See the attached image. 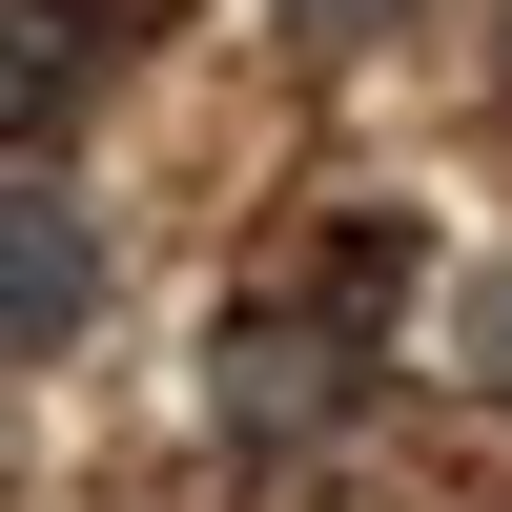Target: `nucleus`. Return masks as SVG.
<instances>
[{
	"instance_id": "nucleus-1",
	"label": "nucleus",
	"mask_w": 512,
	"mask_h": 512,
	"mask_svg": "<svg viewBox=\"0 0 512 512\" xmlns=\"http://www.w3.org/2000/svg\"><path fill=\"white\" fill-rule=\"evenodd\" d=\"M349 410H369V328H349V308L246 287V308L205 328V431H226V451H328Z\"/></svg>"
},
{
	"instance_id": "nucleus-2",
	"label": "nucleus",
	"mask_w": 512,
	"mask_h": 512,
	"mask_svg": "<svg viewBox=\"0 0 512 512\" xmlns=\"http://www.w3.org/2000/svg\"><path fill=\"white\" fill-rule=\"evenodd\" d=\"M103 328V205L82 185H41V164H0V349H82Z\"/></svg>"
},
{
	"instance_id": "nucleus-3",
	"label": "nucleus",
	"mask_w": 512,
	"mask_h": 512,
	"mask_svg": "<svg viewBox=\"0 0 512 512\" xmlns=\"http://www.w3.org/2000/svg\"><path fill=\"white\" fill-rule=\"evenodd\" d=\"M103 103V0H0V164Z\"/></svg>"
},
{
	"instance_id": "nucleus-4",
	"label": "nucleus",
	"mask_w": 512,
	"mask_h": 512,
	"mask_svg": "<svg viewBox=\"0 0 512 512\" xmlns=\"http://www.w3.org/2000/svg\"><path fill=\"white\" fill-rule=\"evenodd\" d=\"M267 21H287V41H308V62H369V41H390V21H410V0H267Z\"/></svg>"
},
{
	"instance_id": "nucleus-5",
	"label": "nucleus",
	"mask_w": 512,
	"mask_h": 512,
	"mask_svg": "<svg viewBox=\"0 0 512 512\" xmlns=\"http://www.w3.org/2000/svg\"><path fill=\"white\" fill-rule=\"evenodd\" d=\"M472 369H492V390H512V267L472 287Z\"/></svg>"
}]
</instances>
